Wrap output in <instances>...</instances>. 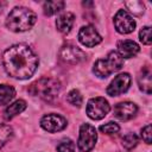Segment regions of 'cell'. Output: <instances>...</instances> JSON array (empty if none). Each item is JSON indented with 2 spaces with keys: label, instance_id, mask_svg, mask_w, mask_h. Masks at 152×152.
I'll return each mask as SVG.
<instances>
[{
  "label": "cell",
  "instance_id": "6",
  "mask_svg": "<svg viewBox=\"0 0 152 152\" xmlns=\"http://www.w3.org/2000/svg\"><path fill=\"white\" fill-rule=\"evenodd\" d=\"M87 115L93 120L103 119L110 110V106L104 97H93L87 103Z\"/></svg>",
  "mask_w": 152,
  "mask_h": 152
},
{
  "label": "cell",
  "instance_id": "19",
  "mask_svg": "<svg viewBox=\"0 0 152 152\" xmlns=\"http://www.w3.org/2000/svg\"><path fill=\"white\" fill-rule=\"evenodd\" d=\"M13 137V129L11 126L5 125V124H0V148H2L5 146V144L11 140V138Z\"/></svg>",
  "mask_w": 152,
  "mask_h": 152
},
{
  "label": "cell",
  "instance_id": "3",
  "mask_svg": "<svg viewBox=\"0 0 152 152\" xmlns=\"http://www.w3.org/2000/svg\"><path fill=\"white\" fill-rule=\"evenodd\" d=\"M59 90H61V83L55 78H48V77L33 82L28 88L31 95L39 96L44 101H49V102L53 101L58 96Z\"/></svg>",
  "mask_w": 152,
  "mask_h": 152
},
{
  "label": "cell",
  "instance_id": "11",
  "mask_svg": "<svg viewBox=\"0 0 152 152\" xmlns=\"http://www.w3.org/2000/svg\"><path fill=\"white\" fill-rule=\"evenodd\" d=\"M78 40L81 42L82 45H84L87 48H93V46L100 44L102 38L99 34V32L95 30L94 26L87 25V26H82L80 28V31H78Z\"/></svg>",
  "mask_w": 152,
  "mask_h": 152
},
{
  "label": "cell",
  "instance_id": "18",
  "mask_svg": "<svg viewBox=\"0 0 152 152\" xmlns=\"http://www.w3.org/2000/svg\"><path fill=\"white\" fill-rule=\"evenodd\" d=\"M64 6H65L64 1H61V0L46 1V2H44V6H43L44 14L45 15H53V14L61 12L64 8Z\"/></svg>",
  "mask_w": 152,
  "mask_h": 152
},
{
  "label": "cell",
  "instance_id": "7",
  "mask_svg": "<svg viewBox=\"0 0 152 152\" xmlns=\"http://www.w3.org/2000/svg\"><path fill=\"white\" fill-rule=\"evenodd\" d=\"M59 58L64 62V63H68V64H78L83 61H86L87 56L86 53L80 49L77 48L76 45H72V44H65L59 50Z\"/></svg>",
  "mask_w": 152,
  "mask_h": 152
},
{
  "label": "cell",
  "instance_id": "21",
  "mask_svg": "<svg viewBox=\"0 0 152 152\" xmlns=\"http://www.w3.org/2000/svg\"><path fill=\"white\" fill-rule=\"evenodd\" d=\"M138 141H139V139H138L137 134H134V133H127L122 138V146L125 148H127V150H132L133 147H135L138 145Z\"/></svg>",
  "mask_w": 152,
  "mask_h": 152
},
{
  "label": "cell",
  "instance_id": "1",
  "mask_svg": "<svg viewBox=\"0 0 152 152\" xmlns=\"http://www.w3.org/2000/svg\"><path fill=\"white\" fill-rule=\"evenodd\" d=\"M38 63L37 55L25 44L12 45L2 55V64L6 72L17 80L30 78L37 70Z\"/></svg>",
  "mask_w": 152,
  "mask_h": 152
},
{
  "label": "cell",
  "instance_id": "23",
  "mask_svg": "<svg viewBox=\"0 0 152 152\" xmlns=\"http://www.w3.org/2000/svg\"><path fill=\"white\" fill-rule=\"evenodd\" d=\"M58 152H75V144L70 139H62L57 145Z\"/></svg>",
  "mask_w": 152,
  "mask_h": 152
},
{
  "label": "cell",
  "instance_id": "14",
  "mask_svg": "<svg viewBox=\"0 0 152 152\" xmlns=\"http://www.w3.org/2000/svg\"><path fill=\"white\" fill-rule=\"evenodd\" d=\"M138 86L145 94L152 93V71L150 66H144L138 76Z\"/></svg>",
  "mask_w": 152,
  "mask_h": 152
},
{
  "label": "cell",
  "instance_id": "25",
  "mask_svg": "<svg viewBox=\"0 0 152 152\" xmlns=\"http://www.w3.org/2000/svg\"><path fill=\"white\" fill-rule=\"evenodd\" d=\"M139 38L142 42V44L150 45L151 44V27L150 26H144L139 32Z\"/></svg>",
  "mask_w": 152,
  "mask_h": 152
},
{
  "label": "cell",
  "instance_id": "10",
  "mask_svg": "<svg viewBox=\"0 0 152 152\" xmlns=\"http://www.w3.org/2000/svg\"><path fill=\"white\" fill-rule=\"evenodd\" d=\"M66 125H68V121L65 120V118H63L62 115L55 114V113L44 115L40 120L42 128L50 133L59 132V131L64 129L66 127Z\"/></svg>",
  "mask_w": 152,
  "mask_h": 152
},
{
  "label": "cell",
  "instance_id": "2",
  "mask_svg": "<svg viewBox=\"0 0 152 152\" xmlns=\"http://www.w3.org/2000/svg\"><path fill=\"white\" fill-rule=\"evenodd\" d=\"M37 17L33 11L24 6L14 7L6 18V26L13 32H25L32 28L36 24Z\"/></svg>",
  "mask_w": 152,
  "mask_h": 152
},
{
  "label": "cell",
  "instance_id": "22",
  "mask_svg": "<svg viewBox=\"0 0 152 152\" xmlns=\"http://www.w3.org/2000/svg\"><path fill=\"white\" fill-rule=\"evenodd\" d=\"M125 5H126V7H127L132 13H134V14H137V15H140V14L144 13L145 7H144V4H142L141 1H137V0L126 1Z\"/></svg>",
  "mask_w": 152,
  "mask_h": 152
},
{
  "label": "cell",
  "instance_id": "17",
  "mask_svg": "<svg viewBox=\"0 0 152 152\" xmlns=\"http://www.w3.org/2000/svg\"><path fill=\"white\" fill-rule=\"evenodd\" d=\"M15 96V90L10 84H0V104H8Z\"/></svg>",
  "mask_w": 152,
  "mask_h": 152
},
{
  "label": "cell",
  "instance_id": "24",
  "mask_svg": "<svg viewBox=\"0 0 152 152\" xmlns=\"http://www.w3.org/2000/svg\"><path fill=\"white\" fill-rule=\"evenodd\" d=\"M120 129L119 125L116 122H113V121H109L104 125H101L100 126V131L102 133H106V134H114V133H118Z\"/></svg>",
  "mask_w": 152,
  "mask_h": 152
},
{
  "label": "cell",
  "instance_id": "16",
  "mask_svg": "<svg viewBox=\"0 0 152 152\" xmlns=\"http://www.w3.org/2000/svg\"><path fill=\"white\" fill-rule=\"evenodd\" d=\"M26 109V102L24 100H17L13 103H11L4 112V116L6 120H11L12 118H14L15 115L20 114L21 112H24Z\"/></svg>",
  "mask_w": 152,
  "mask_h": 152
},
{
  "label": "cell",
  "instance_id": "20",
  "mask_svg": "<svg viewBox=\"0 0 152 152\" xmlns=\"http://www.w3.org/2000/svg\"><path fill=\"white\" fill-rule=\"evenodd\" d=\"M66 101H68L70 104L75 106V107H81V104H82V102H83V97H82V95H81V93H80L78 90L72 89V90H70V91L68 93V95H66Z\"/></svg>",
  "mask_w": 152,
  "mask_h": 152
},
{
  "label": "cell",
  "instance_id": "13",
  "mask_svg": "<svg viewBox=\"0 0 152 152\" xmlns=\"http://www.w3.org/2000/svg\"><path fill=\"white\" fill-rule=\"evenodd\" d=\"M139 52V45L129 39L120 40L118 43V53L122 58H131L134 57Z\"/></svg>",
  "mask_w": 152,
  "mask_h": 152
},
{
  "label": "cell",
  "instance_id": "5",
  "mask_svg": "<svg viewBox=\"0 0 152 152\" xmlns=\"http://www.w3.org/2000/svg\"><path fill=\"white\" fill-rule=\"evenodd\" d=\"M97 140V133L95 127L89 124H83L80 127V134L77 140V146L81 152H89L93 150Z\"/></svg>",
  "mask_w": 152,
  "mask_h": 152
},
{
  "label": "cell",
  "instance_id": "15",
  "mask_svg": "<svg viewBox=\"0 0 152 152\" xmlns=\"http://www.w3.org/2000/svg\"><path fill=\"white\" fill-rule=\"evenodd\" d=\"M75 21V15L71 12H65L61 14L56 20V27L62 33H69Z\"/></svg>",
  "mask_w": 152,
  "mask_h": 152
},
{
  "label": "cell",
  "instance_id": "9",
  "mask_svg": "<svg viewBox=\"0 0 152 152\" xmlns=\"http://www.w3.org/2000/svg\"><path fill=\"white\" fill-rule=\"evenodd\" d=\"M131 86V76L127 72L119 74L107 87V94L110 96H119L128 90Z\"/></svg>",
  "mask_w": 152,
  "mask_h": 152
},
{
  "label": "cell",
  "instance_id": "27",
  "mask_svg": "<svg viewBox=\"0 0 152 152\" xmlns=\"http://www.w3.org/2000/svg\"><path fill=\"white\" fill-rule=\"evenodd\" d=\"M6 5H7V2H6V1H2V0H0V13H1V12L5 10Z\"/></svg>",
  "mask_w": 152,
  "mask_h": 152
},
{
  "label": "cell",
  "instance_id": "26",
  "mask_svg": "<svg viewBox=\"0 0 152 152\" xmlns=\"http://www.w3.org/2000/svg\"><path fill=\"white\" fill-rule=\"evenodd\" d=\"M141 138L146 144H151L152 141V128L151 125H146L142 129H141Z\"/></svg>",
  "mask_w": 152,
  "mask_h": 152
},
{
  "label": "cell",
  "instance_id": "8",
  "mask_svg": "<svg viewBox=\"0 0 152 152\" xmlns=\"http://www.w3.org/2000/svg\"><path fill=\"white\" fill-rule=\"evenodd\" d=\"M114 26L119 33L127 34L134 31L135 20L126 10H119L114 17Z\"/></svg>",
  "mask_w": 152,
  "mask_h": 152
},
{
  "label": "cell",
  "instance_id": "4",
  "mask_svg": "<svg viewBox=\"0 0 152 152\" xmlns=\"http://www.w3.org/2000/svg\"><path fill=\"white\" fill-rule=\"evenodd\" d=\"M124 65V58L118 53V51H110L106 58L97 59L94 63L93 71L96 76L106 78L110 74L120 70Z\"/></svg>",
  "mask_w": 152,
  "mask_h": 152
},
{
  "label": "cell",
  "instance_id": "12",
  "mask_svg": "<svg viewBox=\"0 0 152 152\" xmlns=\"http://www.w3.org/2000/svg\"><path fill=\"white\" fill-rule=\"evenodd\" d=\"M138 112V107L135 103L129 102V101H125V102H120L118 104H115L114 107V115L115 118H118L121 121H127L131 120L135 116Z\"/></svg>",
  "mask_w": 152,
  "mask_h": 152
}]
</instances>
